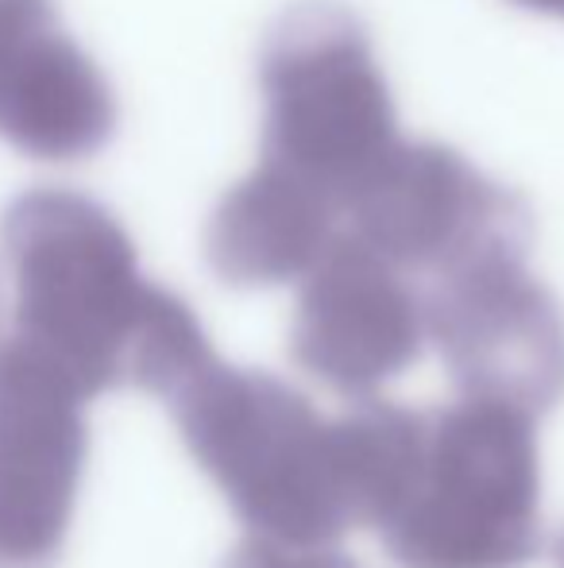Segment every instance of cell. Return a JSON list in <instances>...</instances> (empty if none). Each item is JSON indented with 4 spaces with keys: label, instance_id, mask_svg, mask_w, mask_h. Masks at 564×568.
<instances>
[{
    "label": "cell",
    "instance_id": "1",
    "mask_svg": "<svg viewBox=\"0 0 564 568\" xmlns=\"http://www.w3.org/2000/svg\"><path fill=\"white\" fill-rule=\"evenodd\" d=\"M166 403L236 518L286 546H332L356 526L379 530L407 491L425 426V414L371 398L321 418L279 375L217 356Z\"/></svg>",
    "mask_w": 564,
    "mask_h": 568
},
{
    "label": "cell",
    "instance_id": "4",
    "mask_svg": "<svg viewBox=\"0 0 564 568\" xmlns=\"http://www.w3.org/2000/svg\"><path fill=\"white\" fill-rule=\"evenodd\" d=\"M264 140L259 159L348 194L399 143L391 85L360 16L332 0H301L271 23L259 54Z\"/></svg>",
    "mask_w": 564,
    "mask_h": 568
},
{
    "label": "cell",
    "instance_id": "12",
    "mask_svg": "<svg viewBox=\"0 0 564 568\" xmlns=\"http://www.w3.org/2000/svg\"><path fill=\"white\" fill-rule=\"evenodd\" d=\"M514 4L530 8V12H545V16H561L564 20V0H514Z\"/></svg>",
    "mask_w": 564,
    "mask_h": 568
},
{
    "label": "cell",
    "instance_id": "9",
    "mask_svg": "<svg viewBox=\"0 0 564 568\" xmlns=\"http://www.w3.org/2000/svg\"><path fill=\"white\" fill-rule=\"evenodd\" d=\"M113 132V85L66 36L54 0H0V140L28 159L78 163Z\"/></svg>",
    "mask_w": 564,
    "mask_h": 568
},
{
    "label": "cell",
    "instance_id": "8",
    "mask_svg": "<svg viewBox=\"0 0 564 568\" xmlns=\"http://www.w3.org/2000/svg\"><path fill=\"white\" fill-rule=\"evenodd\" d=\"M422 344V291L352 232H340L301 275L290 352L301 372L340 395L368 398L407 372Z\"/></svg>",
    "mask_w": 564,
    "mask_h": 568
},
{
    "label": "cell",
    "instance_id": "3",
    "mask_svg": "<svg viewBox=\"0 0 564 568\" xmlns=\"http://www.w3.org/2000/svg\"><path fill=\"white\" fill-rule=\"evenodd\" d=\"M399 568H522L542 549L534 418L488 398L425 414L399 507L379 526Z\"/></svg>",
    "mask_w": 564,
    "mask_h": 568
},
{
    "label": "cell",
    "instance_id": "2",
    "mask_svg": "<svg viewBox=\"0 0 564 568\" xmlns=\"http://www.w3.org/2000/svg\"><path fill=\"white\" fill-rule=\"evenodd\" d=\"M0 255L16 286V333L85 398L121 387L171 398L213 359L194 310L140 275L124 225L78 190H23L0 217Z\"/></svg>",
    "mask_w": 564,
    "mask_h": 568
},
{
    "label": "cell",
    "instance_id": "7",
    "mask_svg": "<svg viewBox=\"0 0 564 568\" xmlns=\"http://www.w3.org/2000/svg\"><path fill=\"white\" fill-rule=\"evenodd\" d=\"M82 395L47 352L0 341V568H54L74 523L85 434Z\"/></svg>",
    "mask_w": 564,
    "mask_h": 568
},
{
    "label": "cell",
    "instance_id": "6",
    "mask_svg": "<svg viewBox=\"0 0 564 568\" xmlns=\"http://www.w3.org/2000/svg\"><path fill=\"white\" fill-rule=\"evenodd\" d=\"M425 337L468 398L553 410L564 398V314L526 271V252H491L429 278Z\"/></svg>",
    "mask_w": 564,
    "mask_h": 568
},
{
    "label": "cell",
    "instance_id": "5",
    "mask_svg": "<svg viewBox=\"0 0 564 568\" xmlns=\"http://www.w3.org/2000/svg\"><path fill=\"white\" fill-rule=\"evenodd\" d=\"M348 232L407 275L437 278L491 252H530L534 217L457 148L399 140L345 202Z\"/></svg>",
    "mask_w": 564,
    "mask_h": 568
},
{
    "label": "cell",
    "instance_id": "10",
    "mask_svg": "<svg viewBox=\"0 0 564 568\" xmlns=\"http://www.w3.org/2000/svg\"><path fill=\"white\" fill-rule=\"evenodd\" d=\"M340 202L279 163L259 159L217 202L205 225L213 275L240 291L301 278L340 236Z\"/></svg>",
    "mask_w": 564,
    "mask_h": 568
},
{
    "label": "cell",
    "instance_id": "11",
    "mask_svg": "<svg viewBox=\"0 0 564 568\" xmlns=\"http://www.w3.org/2000/svg\"><path fill=\"white\" fill-rule=\"evenodd\" d=\"M221 568H360L332 546H286L252 534Z\"/></svg>",
    "mask_w": 564,
    "mask_h": 568
},
{
    "label": "cell",
    "instance_id": "13",
    "mask_svg": "<svg viewBox=\"0 0 564 568\" xmlns=\"http://www.w3.org/2000/svg\"><path fill=\"white\" fill-rule=\"evenodd\" d=\"M557 565H561V568H564V538H561V541H557Z\"/></svg>",
    "mask_w": 564,
    "mask_h": 568
}]
</instances>
